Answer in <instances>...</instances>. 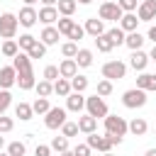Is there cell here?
<instances>
[{
	"label": "cell",
	"instance_id": "24",
	"mask_svg": "<svg viewBox=\"0 0 156 156\" xmlns=\"http://www.w3.org/2000/svg\"><path fill=\"white\" fill-rule=\"evenodd\" d=\"M76 7H78V2H76V0H58V2H56L58 15H63V17H71V15L76 12Z\"/></svg>",
	"mask_w": 156,
	"mask_h": 156
},
{
	"label": "cell",
	"instance_id": "9",
	"mask_svg": "<svg viewBox=\"0 0 156 156\" xmlns=\"http://www.w3.org/2000/svg\"><path fill=\"white\" fill-rule=\"evenodd\" d=\"M85 144H88L90 149H98V151H102V154H105V151H110V149L115 146V144H112V139H110L107 134H105V136H100L98 132H90Z\"/></svg>",
	"mask_w": 156,
	"mask_h": 156
},
{
	"label": "cell",
	"instance_id": "57",
	"mask_svg": "<svg viewBox=\"0 0 156 156\" xmlns=\"http://www.w3.org/2000/svg\"><path fill=\"white\" fill-rule=\"evenodd\" d=\"M105 156H112V154H110V151H105Z\"/></svg>",
	"mask_w": 156,
	"mask_h": 156
},
{
	"label": "cell",
	"instance_id": "32",
	"mask_svg": "<svg viewBox=\"0 0 156 156\" xmlns=\"http://www.w3.org/2000/svg\"><path fill=\"white\" fill-rule=\"evenodd\" d=\"M34 88H37V98H49L54 93V83L51 80H39Z\"/></svg>",
	"mask_w": 156,
	"mask_h": 156
},
{
	"label": "cell",
	"instance_id": "45",
	"mask_svg": "<svg viewBox=\"0 0 156 156\" xmlns=\"http://www.w3.org/2000/svg\"><path fill=\"white\" fill-rule=\"evenodd\" d=\"M56 78H58V66H46L44 68V80H51L54 83Z\"/></svg>",
	"mask_w": 156,
	"mask_h": 156
},
{
	"label": "cell",
	"instance_id": "33",
	"mask_svg": "<svg viewBox=\"0 0 156 156\" xmlns=\"http://www.w3.org/2000/svg\"><path fill=\"white\" fill-rule=\"evenodd\" d=\"M49 98H37L34 102H32V110H34V115H46L49 112Z\"/></svg>",
	"mask_w": 156,
	"mask_h": 156
},
{
	"label": "cell",
	"instance_id": "53",
	"mask_svg": "<svg viewBox=\"0 0 156 156\" xmlns=\"http://www.w3.org/2000/svg\"><path fill=\"white\" fill-rule=\"evenodd\" d=\"M58 156H76V154H73V151H61Z\"/></svg>",
	"mask_w": 156,
	"mask_h": 156
},
{
	"label": "cell",
	"instance_id": "22",
	"mask_svg": "<svg viewBox=\"0 0 156 156\" xmlns=\"http://www.w3.org/2000/svg\"><path fill=\"white\" fill-rule=\"evenodd\" d=\"M136 88H141V90H156V73H141L136 78Z\"/></svg>",
	"mask_w": 156,
	"mask_h": 156
},
{
	"label": "cell",
	"instance_id": "18",
	"mask_svg": "<svg viewBox=\"0 0 156 156\" xmlns=\"http://www.w3.org/2000/svg\"><path fill=\"white\" fill-rule=\"evenodd\" d=\"M136 24H139V17L134 12H124L119 17V29H124V34L127 32H136Z\"/></svg>",
	"mask_w": 156,
	"mask_h": 156
},
{
	"label": "cell",
	"instance_id": "25",
	"mask_svg": "<svg viewBox=\"0 0 156 156\" xmlns=\"http://www.w3.org/2000/svg\"><path fill=\"white\" fill-rule=\"evenodd\" d=\"M124 44H127L132 51H136V49H141V44H144V37H141L139 32H127V37H124Z\"/></svg>",
	"mask_w": 156,
	"mask_h": 156
},
{
	"label": "cell",
	"instance_id": "28",
	"mask_svg": "<svg viewBox=\"0 0 156 156\" xmlns=\"http://www.w3.org/2000/svg\"><path fill=\"white\" fill-rule=\"evenodd\" d=\"M44 54H46V44H41L39 39L27 49V56H29V58H44Z\"/></svg>",
	"mask_w": 156,
	"mask_h": 156
},
{
	"label": "cell",
	"instance_id": "7",
	"mask_svg": "<svg viewBox=\"0 0 156 156\" xmlns=\"http://www.w3.org/2000/svg\"><path fill=\"white\" fill-rule=\"evenodd\" d=\"M100 20H105V22H119V17L124 15L122 12V7L117 5V2H112V0H105L102 5H100Z\"/></svg>",
	"mask_w": 156,
	"mask_h": 156
},
{
	"label": "cell",
	"instance_id": "11",
	"mask_svg": "<svg viewBox=\"0 0 156 156\" xmlns=\"http://www.w3.org/2000/svg\"><path fill=\"white\" fill-rule=\"evenodd\" d=\"M139 22H151L156 20V0H144L139 5V12H136Z\"/></svg>",
	"mask_w": 156,
	"mask_h": 156
},
{
	"label": "cell",
	"instance_id": "37",
	"mask_svg": "<svg viewBox=\"0 0 156 156\" xmlns=\"http://www.w3.org/2000/svg\"><path fill=\"white\" fill-rule=\"evenodd\" d=\"M61 54H63L66 58H73V56L78 54V44H76V41H66V44H61Z\"/></svg>",
	"mask_w": 156,
	"mask_h": 156
},
{
	"label": "cell",
	"instance_id": "40",
	"mask_svg": "<svg viewBox=\"0 0 156 156\" xmlns=\"http://www.w3.org/2000/svg\"><path fill=\"white\" fill-rule=\"evenodd\" d=\"M34 41H37V37H32V34H22V37L17 39V46H20L22 51H27V49H29Z\"/></svg>",
	"mask_w": 156,
	"mask_h": 156
},
{
	"label": "cell",
	"instance_id": "41",
	"mask_svg": "<svg viewBox=\"0 0 156 156\" xmlns=\"http://www.w3.org/2000/svg\"><path fill=\"white\" fill-rule=\"evenodd\" d=\"M10 102H12L10 90H0V115H5V110L10 107Z\"/></svg>",
	"mask_w": 156,
	"mask_h": 156
},
{
	"label": "cell",
	"instance_id": "26",
	"mask_svg": "<svg viewBox=\"0 0 156 156\" xmlns=\"http://www.w3.org/2000/svg\"><path fill=\"white\" fill-rule=\"evenodd\" d=\"M73 58H76V63H78L80 68L93 66V51H88V49H78V54H76Z\"/></svg>",
	"mask_w": 156,
	"mask_h": 156
},
{
	"label": "cell",
	"instance_id": "49",
	"mask_svg": "<svg viewBox=\"0 0 156 156\" xmlns=\"http://www.w3.org/2000/svg\"><path fill=\"white\" fill-rule=\"evenodd\" d=\"M146 37H149V39L156 44V24H154V27H149V34H146Z\"/></svg>",
	"mask_w": 156,
	"mask_h": 156
},
{
	"label": "cell",
	"instance_id": "48",
	"mask_svg": "<svg viewBox=\"0 0 156 156\" xmlns=\"http://www.w3.org/2000/svg\"><path fill=\"white\" fill-rule=\"evenodd\" d=\"M73 154H76V156H90V146H88V144H78V146L73 149Z\"/></svg>",
	"mask_w": 156,
	"mask_h": 156
},
{
	"label": "cell",
	"instance_id": "17",
	"mask_svg": "<svg viewBox=\"0 0 156 156\" xmlns=\"http://www.w3.org/2000/svg\"><path fill=\"white\" fill-rule=\"evenodd\" d=\"M76 73H78L76 58H63V61L58 63V76H61V78H73Z\"/></svg>",
	"mask_w": 156,
	"mask_h": 156
},
{
	"label": "cell",
	"instance_id": "3",
	"mask_svg": "<svg viewBox=\"0 0 156 156\" xmlns=\"http://www.w3.org/2000/svg\"><path fill=\"white\" fill-rule=\"evenodd\" d=\"M122 102H124V107H129V110L144 107V105H146V90H141V88H129V90H124Z\"/></svg>",
	"mask_w": 156,
	"mask_h": 156
},
{
	"label": "cell",
	"instance_id": "14",
	"mask_svg": "<svg viewBox=\"0 0 156 156\" xmlns=\"http://www.w3.org/2000/svg\"><path fill=\"white\" fill-rule=\"evenodd\" d=\"M85 107V98H83V93H68L66 95V110H71V112H80Z\"/></svg>",
	"mask_w": 156,
	"mask_h": 156
},
{
	"label": "cell",
	"instance_id": "47",
	"mask_svg": "<svg viewBox=\"0 0 156 156\" xmlns=\"http://www.w3.org/2000/svg\"><path fill=\"white\" fill-rule=\"evenodd\" d=\"M34 156H51V146H46V144H39V146L34 149Z\"/></svg>",
	"mask_w": 156,
	"mask_h": 156
},
{
	"label": "cell",
	"instance_id": "54",
	"mask_svg": "<svg viewBox=\"0 0 156 156\" xmlns=\"http://www.w3.org/2000/svg\"><path fill=\"white\" fill-rule=\"evenodd\" d=\"M78 2H80V5H90L93 0H78Z\"/></svg>",
	"mask_w": 156,
	"mask_h": 156
},
{
	"label": "cell",
	"instance_id": "43",
	"mask_svg": "<svg viewBox=\"0 0 156 156\" xmlns=\"http://www.w3.org/2000/svg\"><path fill=\"white\" fill-rule=\"evenodd\" d=\"M110 93H112V80H107V78L100 80V83H98V95L105 98V95H110Z\"/></svg>",
	"mask_w": 156,
	"mask_h": 156
},
{
	"label": "cell",
	"instance_id": "36",
	"mask_svg": "<svg viewBox=\"0 0 156 156\" xmlns=\"http://www.w3.org/2000/svg\"><path fill=\"white\" fill-rule=\"evenodd\" d=\"M56 22H58V27H56V29H58V34H66V37H68V32H71V27L76 24V22H73L71 17H58Z\"/></svg>",
	"mask_w": 156,
	"mask_h": 156
},
{
	"label": "cell",
	"instance_id": "55",
	"mask_svg": "<svg viewBox=\"0 0 156 156\" xmlns=\"http://www.w3.org/2000/svg\"><path fill=\"white\" fill-rule=\"evenodd\" d=\"M2 146H5V136L0 134V149H2Z\"/></svg>",
	"mask_w": 156,
	"mask_h": 156
},
{
	"label": "cell",
	"instance_id": "30",
	"mask_svg": "<svg viewBox=\"0 0 156 156\" xmlns=\"http://www.w3.org/2000/svg\"><path fill=\"white\" fill-rule=\"evenodd\" d=\"M105 34L110 37V41H112L115 46H119V44H124V37H127V34H124V29H119V27H112V29H107Z\"/></svg>",
	"mask_w": 156,
	"mask_h": 156
},
{
	"label": "cell",
	"instance_id": "8",
	"mask_svg": "<svg viewBox=\"0 0 156 156\" xmlns=\"http://www.w3.org/2000/svg\"><path fill=\"white\" fill-rule=\"evenodd\" d=\"M63 122H66V110H63V107H49V112H46V117H44L46 129H58Z\"/></svg>",
	"mask_w": 156,
	"mask_h": 156
},
{
	"label": "cell",
	"instance_id": "31",
	"mask_svg": "<svg viewBox=\"0 0 156 156\" xmlns=\"http://www.w3.org/2000/svg\"><path fill=\"white\" fill-rule=\"evenodd\" d=\"M95 46H98V51H102V54H107V51H112V49H115V44L110 41V37H107V34L95 37Z\"/></svg>",
	"mask_w": 156,
	"mask_h": 156
},
{
	"label": "cell",
	"instance_id": "19",
	"mask_svg": "<svg viewBox=\"0 0 156 156\" xmlns=\"http://www.w3.org/2000/svg\"><path fill=\"white\" fill-rule=\"evenodd\" d=\"M146 129H149V124H146V119H141V117H134L132 122H127V132H132L134 136H144Z\"/></svg>",
	"mask_w": 156,
	"mask_h": 156
},
{
	"label": "cell",
	"instance_id": "13",
	"mask_svg": "<svg viewBox=\"0 0 156 156\" xmlns=\"http://www.w3.org/2000/svg\"><path fill=\"white\" fill-rule=\"evenodd\" d=\"M15 83H17V71L12 66H2L0 68V88L2 90H10Z\"/></svg>",
	"mask_w": 156,
	"mask_h": 156
},
{
	"label": "cell",
	"instance_id": "56",
	"mask_svg": "<svg viewBox=\"0 0 156 156\" xmlns=\"http://www.w3.org/2000/svg\"><path fill=\"white\" fill-rule=\"evenodd\" d=\"M34 2H37V0H24V5H34Z\"/></svg>",
	"mask_w": 156,
	"mask_h": 156
},
{
	"label": "cell",
	"instance_id": "50",
	"mask_svg": "<svg viewBox=\"0 0 156 156\" xmlns=\"http://www.w3.org/2000/svg\"><path fill=\"white\" fill-rule=\"evenodd\" d=\"M149 61H156V44H154V49L149 51Z\"/></svg>",
	"mask_w": 156,
	"mask_h": 156
},
{
	"label": "cell",
	"instance_id": "52",
	"mask_svg": "<svg viewBox=\"0 0 156 156\" xmlns=\"http://www.w3.org/2000/svg\"><path fill=\"white\" fill-rule=\"evenodd\" d=\"M144 156H156V149H149V151H146Z\"/></svg>",
	"mask_w": 156,
	"mask_h": 156
},
{
	"label": "cell",
	"instance_id": "29",
	"mask_svg": "<svg viewBox=\"0 0 156 156\" xmlns=\"http://www.w3.org/2000/svg\"><path fill=\"white\" fill-rule=\"evenodd\" d=\"M68 80H71V90H73V93H83V90L88 88V78L80 76V73H76V76L68 78Z\"/></svg>",
	"mask_w": 156,
	"mask_h": 156
},
{
	"label": "cell",
	"instance_id": "27",
	"mask_svg": "<svg viewBox=\"0 0 156 156\" xmlns=\"http://www.w3.org/2000/svg\"><path fill=\"white\" fill-rule=\"evenodd\" d=\"M54 93H56V95H61V98H66V95L71 93V80L58 76V78L54 80Z\"/></svg>",
	"mask_w": 156,
	"mask_h": 156
},
{
	"label": "cell",
	"instance_id": "23",
	"mask_svg": "<svg viewBox=\"0 0 156 156\" xmlns=\"http://www.w3.org/2000/svg\"><path fill=\"white\" fill-rule=\"evenodd\" d=\"M15 117H20L22 122L32 119V117H34V110H32V105H27V102H17V105H15Z\"/></svg>",
	"mask_w": 156,
	"mask_h": 156
},
{
	"label": "cell",
	"instance_id": "51",
	"mask_svg": "<svg viewBox=\"0 0 156 156\" xmlns=\"http://www.w3.org/2000/svg\"><path fill=\"white\" fill-rule=\"evenodd\" d=\"M41 2H44V5H56L58 0H41Z\"/></svg>",
	"mask_w": 156,
	"mask_h": 156
},
{
	"label": "cell",
	"instance_id": "4",
	"mask_svg": "<svg viewBox=\"0 0 156 156\" xmlns=\"http://www.w3.org/2000/svg\"><path fill=\"white\" fill-rule=\"evenodd\" d=\"M85 110H88V115L90 117H95V119H100V117H105L110 110H107V102L95 93L93 98H85Z\"/></svg>",
	"mask_w": 156,
	"mask_h": 156
},
{
	"label": "cell",
	"instance_id": "34",
	"mask_svg": "<svg viewBox=\"0 0 156 156\" xmlns=\"http://www.w3.org/2000/svg\"><path fill=\"white\" fill-rule=\"evenodd\" d=\"M49 146H51V151H58V154L61 151H68V136H63V134L61 136H54Z\"/></svg>",
	"mask_w": 156,
	"mask_h": 156
},
{
	"label": "cell",
	"instance_id": "44",
	"mask_svg": "<svg viewBox=\"0 0 156 156\" xmlns=\"http://www.w3.org/2000/svg\"><path fill=\"white\" fill-rule=\"evenodd\" d=\"M12 127H15V122H12L10 117L0 115V134H7V132H12Z\"/></svg>",
	"mask_w": 156,
	"mask_h": 156
},
{
	"label": "cell",
	"instance_id": "16",
	"mask_svg": "<svg viewBox=\"0 0 156 156\" xmlns=\"http://www.w3.org/2000/svg\"><path fill=\"white\" fill-rule=\"evenodd\" d=\"M146 63H149V54H144L141 49L132 51V56H129V66H132L134 71H144V68H146Z\"/></svg>",
	"mask_w": 156,
	"mask_h": 156
},
{
	"label": "cell",
	"instance_id": "10",
	"mask_svg": "<svg viewBox=\"0 0 156 156\" xmlns=\"http://www.w3.org/2000/svg\"><path fill=\"white\" fill-rule=\"evenodd\" d=\"M83 29H85V34H90L93 39L107 32V29H105V20H98V17H88L85 24H83Z\"/></svg>",
	"mask_w": 156,
	"mask_h": 156
},
{
	"label": "cell",
	"instance_id": "2",
	"mask_svg": "<svg viewBox=\"0 0 156 156\" xmlns=\"http://www.w3.org/2000/svg\"><path fill=\"white\" fill-rule=\"evenodd\" d=\"M102 119H105V134L112 139V144H119L122 136L127 134V122H124V117H119V115H110V112H107Z\"/></svg>",
	"mask_w": 156,
	"mask_h": 156
},
{
	"label": "cell",
	"instance_id": "21",
	"mask_svg": "<svg viewBox=\"0 0 156 156\" xmlns=\"http://www.w3.org/2000/svg\"><path fill=\"white\" fill-rule=\"evenodd\" d=\"M78 129H80L83 134H90V132L98 129V119L90 117V115H83V117H78Z\"/></svg>",
	"mask_w": 156,
	"mask_h": 156
},
{
	"label": "cell",
	"instance_id": "12",
	"mask_svg": "<svg viewBox=\"0 0 156 156\" xmlns=\"http://www.w3.org/2000/svg\"><path fill=\"white\" fill-rule=\"evenodd\" d=\"M37 20H39V17H37V10H34L32 5H24V7L20 10L17 22H20L22 27H27V29H29V27H34V24H37Z\"/></svg>",
	"mask_w": 156,
	"mask_h": 156
},
{
	"label": "cell",
	"instance_id": "58",
	"mask_svg": "<svg viewBox=\"0 0 156 156\" xmlns=\"http://www.w3.org/2000/svg\"><path fill=\"white\" fill-rule=\"evenodd\" d=\"M0 156H10V154H0Z\"/></svg>",
	"mask_w": 156,
	"mask_h": 156
},
{
	"label": "cell",
	"instance_id": "5",
	"mask_svg": "<svg viewBox=\"0 0 156 156\" xmlns=\"http://www.w3.org/2000/svg\"><path fill=\"white\" fill-rule=\"evenodd\" d=\"M17 27H20V22H17V17L12 12H2L0 15V37L2 39H12L17 34Z\"/></svg>",
	"mask_w": 156,
	"mask_h": 156
},
{
	"label": "cell",
	"instance_id": "6",
	"mask_svg": "<svg viewBox=\"0 0 156 156\" xmlns=\"http://www.w3.org/2000/svg\"><path fill=\"white\" fill-rule=\"evenodd\" d=\"M124 76H127V66H124L119 58L107 61V63L102 66V78H107V80H119V78H124Z\"/></svg>",
	"mask_w": 156,
	"mask_h": 156
},
{
	"label": "cell",
	"instance_id": "46",
	"mask_svg": "<svg viewBox=\"0 0 156 156\" xmlns=\"http://www.w3.org/2000/svg\"><path fill=\"white\" fill-rule=\"evenodd\" d=\"M117 5L122 7V12H134L136 10V0H117Z\"/></svg>",
	"mask_w": 156,
	"mask_h": 156
},
{
	"label": "cell",
	"instance_id": "42",
	"mask_svg": "<svg viewBox=\"0 0 156 156\" xmlns=\"http://www.w3.org/2000/svg\"><path fill=\"white\" fill-rule=\"evenodd\" d=\"M83 37H85V29H83L80 24H73L71 32H68V39H71V41H78V39H83Z\"/></svg>",
	"mask_w": 156,
	"mask_h": 156
},
{
	"label": "cell",
	"instance_id": "39",
	"mask_svg": "<svg viewBox=\"0 0 156 156\" xmlns=\"http://www.w3.org/2000/svg\"><path fill=\"white\" fill-rule=\"evenodd\" d=\"M24 151H27L24 141H12V144L7 146V154H10V156H24Z\"/></svg>",
	"mask_w": 156,
	"mask_h": 156
},
{
	"label": "cell",
	"instance_id": "38",
	"mask_svg": "<svg viewBox=\"0 0 156 156\" xmlns=\"http://www.w3.org/2000/svg\"><path fill=\"white\" fill-rule=\"evenodd\" d=\"M61 132H63V136H76L80 129H78V122H68V119H66V122L61 124Z\"/></svg>",
	"mask_w": 156,
	"mask_h": 156
},
{
	"label": "cell",
	"instance_id": "20",
	"mask_svg": "<svg viewBox=\"0 0 156 156\" xmlns=\"http://www.w3.org/2000/svg\"><path fill=\"white\" fill-rule=\"evenodd\" d=\"M58 29L56 27H51V24H46L44 27V32H41V44H46V46H54V44H58Z\"/></svg>",
	"mask_w": 156,
	"mask_h": 156
},
{
	"label": "cell",
	"instance_id": "1",
	"mask_svg": "<svg viewBox=\"0 0 156 156\" xmlns=\"http://www.w3.org/2000/svg\"><path fill=\"white\" fill-rule=\"evenodd\" d=\"M12 68L17 71V85H20V90H32L37 85L34 71H32V58L27 56V51H17L12 56Z\"/></svg>",
	"mask_w": 156,
	"mask_h": 156
},
{
	"label": "cell",
	"instance_id": "35",
	"mask_svg": "<svg viewBox=\"0 0 156 156\" xmlns=\"http://www.w3.org/2000/svg\"><path fill=\"white\" fill-rule=\"evenodd\" d=\"M20 51V46H17V41L15 39H5V44H2V56H7V58H12L15 54Z\"/></svg>",
	"mask_w": 156,
	"mask_h": 156
},
{
	"label": "cell",
	"instance_id": "15",
	"mask_svg": "<svg viewBox=\"0 0 156 156\" xmlns=\"http://www.w3.org/2000/svg\"><path fill=\"white\" fill-rule=\"evenodd\" d=\"M37 17H39V22H44V24H54V22L58 20V10H56L54 5H44V7L37 12Z\"/></svg>",
	"mask_w": 156,
	"mask_h": 156
}]
</instances>
